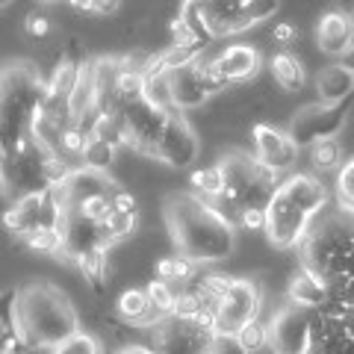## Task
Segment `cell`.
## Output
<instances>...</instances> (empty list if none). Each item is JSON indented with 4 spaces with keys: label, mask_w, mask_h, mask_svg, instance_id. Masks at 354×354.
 Instances as JSON below:
<instances>
[{
    "label": "cell",
    "mask_w": 354,
    "mask_h": 354,
    "mask_svg": "<svg viewBox=\"0 0 354 354\" xmlns=\"http://www.w3.org/2000/svg\"><path fill=\"white\" fill-rule=\"evenodd\" d=\"M162 216L177 254L198 266L230 257L236 245L234 221H227L209 198L198 192H171L162 204Z\"/></svg>",
    "instance_id": "6da1fadb"
},
{
    "label": "cell",
    "mask_w": 354,
    "mask_h": 354,
    "mask_svg": "<svg viewBox=\"0 0 354 354\" xmlns=\"http://www.w3.org/2000/svg\"><path fill=\"white\" fill-rule=\"evenodd\" d=\"M48 97V80H41L39 68L27 59L3 65V86H0V145L3 157L24 151L32 136Z\"/></svg>",
    "instance_id": "7a4b0ae2"
},
{
    "label": "cell",
    "mask_w": 354,
    "mask_h": 354,
    "mask_svg": "<svg viewBox=\"0 0 354 354\" xmlns=\"http://www.w3.org/2000/svg\"><path fill=\"white\" fill-rule=\"evenodd\" d=\"M12 328L24 342L57 348L62 339L80 330V316H77L71 298L57 283L36 281L15 292Z\"/></svg>",
    "instance_id": "3957f363"
},
{
    "label": "cell",
    "mask_w": 354,
    "mask_h": 354,
    "mask_svg": "<svg viewBox=\"0 0 354 354\" xmlns=\"http://www.w3.org/2000/svg\"><path fill=\"white\" fill-rule=\"evenodd\" d=\"M218 165H221V171H225V192L213 198V204L218 207V213L227 221H234V225H236L242 209L269 207V201L281 186V177L266 169L254 153L227 151V153H221Z\"/></svg>",
    "instance_id": "277c9868"
},
{
    "label": "cell",
    "mask_w": 354,
    "mask_h": 354,
    "mask_svg": "<svg viewBox=\"0 0 354 354\" xmlns=\"http://www.w3.org/2000/svg\"><path fill=\"white\" fill-rule=\"evenodd\" d=\"M177 12L198 30H204L213 41L239 36L254 27V21L245 12V0H183Z\"/></svg>",
    "instance_id": "5b68a950"
},
{
    "label": "cell",
    "mask_w": 354,
    "mask_h": 354,
    "mask_svg": "<svg viewBox=\"0 0 354 354\" xmlns=\"http://www.w3.org/2000/svg\"><path fill=\"white\" fill-rule=\"evenodd\" d=\"M50 157L53 153L44 145H39L36 139H32L24 151L3 157V195L18 201V198H24V195L50 189V177H48Z\"/></svg>",
    "instance_id": "8992f818"
},
{
    "label": "cell",
    "mask_w": 354,
    "mask_h": 354,
    "mask_svg": "<svg viewBox=\"0 0 354 354\" xmlns=\"http://www.w3.org/2000/svg\"><path fill=\"white\" fill-rule=\"evenodd\" d=\"M216 330L204 328L189 316H162L157 325L148 328V342L157 354H207L213 348Z\"/></svg>",
    "instance_id": "52a82bcc"
},
{
    "label": "cell",
    "mask_w": 354,
    "mask_h": 354,
    "mask_svg": "<svg viewBox=\"0 0 354 354\" xmlns=\"http://www.w3.org/2000/svg\"><path fill=\"white\" fill-rule=\"evenodd\" d=\"M62 216H65V209L50 186V189L32 192V195H24V198H18V201H12V207H6V213H3V225L9 234L24 242L30 234H36V230L59 227Z\"/></svg>",
    "instance_id": "ba28073f"
},
{
    "label": "cell",
    "mask_w": 354,
    "mask_h": 354,
    "mask_svg": "<svg viewBox=\"0 0 354 354\" xmlns=\"http://www.w3.org/2000/svg\"><path fill=\"white\" fill-rule=\"evenodd\" d=\"M310 227H313V216L298 207L278 186V192L269 201V209H266V239H269V245L281 251L298 248L307 239Z\"/></svg>",
    "instance_id": "9c48e42d"
},
{
    "label": "cell",
    "mask_w": 354,
    "mask_h": 354,
    "mask_svg": "<svg viewBox=\"0 0 354 354\" xmlns=\"http://www.w3.org/2000/svg\"><path fill=\"white\" fill-rule=\"evenodd\" d=\"M354 97L339 104H310L301 106L290 118V136L295 139L298 148H310L319 139H334L339 136V130L346 127V118L351 113Z\"/></svg>",
    "instance_id": "30bf717a"
},
{
    "label": "cell",
    "mask_w": 354,
    "mask_h": 354,
    "mask_svg": "<svg viewBox=\"0 0 354 354\" xmlns=\"http://www.w3.org/2000/svg\"><path fill=\"white\" fill-rule=\"evenodd\" d=\"M115 113L121 115V127H124V148L145 153V157H153V151L160 145V136H162V127H165V121H169V113L148 104L145 97L121 104Z\"/></svg>",
    "instance_id": "8fae6325"
},
{
    "label": "cell",
    "mask_w": 354,
    "mask_h": 354,
    "mask_svg": "<svg viewBox=\"0 0 354 354\" xmlns=\"http://www.w3.org/2000/svg\"><path fill=\"white\" fill-rule=\"evenodd\" d=\"M260 310H263V286L254 278H234L218 304L216 334L236 337L239 328H245L254 319H260Z\"/></svg>",
    "instance_id": "7c38bea8"
},
{
    "label": "cell",
    "mask_w": 354,
    "mask_h": 354,
    "mask_svg": "<svg viewBox=\"0 0 354 354\" xmlns=\"http://www.w3.org/2000/svg\"><path fill=\"white\" fill-rule=\"evenodd\" d=\"M269 346L274 354H310L313 351V310L283 307L269 322Z\"/></svg>",
    "instance_id": "4fadbf2b"
},
{
    "label": "cell",
    "mask_w": 354,
    "mask_h": 354,
    "mask_svg": "<svg viewBox=\"0 0 354 354\" xmlns=\"http://www.w3.org/2000/svg\"><path fill=\"white\" fill-rule=\"evenodd\" d=\"M198 153H201V139H198V133L192 130V124L186 121L180 109H174V113H169V121L162 127L153 160H160L169 169H189V165H195Z\"/></svg>",
    "instance_id": "5bb4252c"
},
{
    "label": "cell",
    "mask_w": 354,
    "mask_h": 354,
    "mask_svg": "<svg viewBox=\"0 0 354 354\" xmlns=\"http://www.w3.org/2000/svg\"><path fill=\"white\" fill-rule=\"evenodd\" d=\"M251 142H254V157H257L266 169L274 171L278 177L292 174L295 162H298V148L295 139L290 136V130H281L274 124L257 121L251 127Z\"/></svg>",
    "instance_id": "9a60e30c"
},
{
    "label": "cell",
    "mask_w": 354,
    "mask_h": 354,
    "mask_svg": "<svg viewBox=\"0 0 354 354\" xmlns=\"http://www.w3.org/2000/svg\"><path fill=\"white\" fill-rule=\"evenodd\" d=\"M118 189V183L109 177L106 171H97V169H88V165H77V169L68 171V177L53 186L57 192L62 209H80V204H86L88 198H97V195H113Z\"/></svg>",
    "instance_id": "2e32d148"
},
{
    "label": "cell",
    "mask_w": 354,
    "mask_h": 354,
    "mask_svg": "<svg viewBox=\"0 0 354 354\" xmlns=\"http://www.w3.org/2000/svg\"><path fill=\"white\" fill-rule=\"evenodd\" d=\"M316 48L325 53V57H342L351 44H354V15L342 12V9H330L319 18L316 24Z\"/></svg>",
    "instance_id": "e0dca14e"
},
{
    "label": "cell",
    "mask_w": 354,
    "mask_h": 354,
    "mask_svg": "<svg viewBox=\"0 0 354 354\" xmlns=\"http://www.w3.org/2000/svg\"><path fill=\"white\" fill-rule=\"evenodd\" d=\"M198 59L192 65L177 68V71H169L171 97H174V106L180 109V113H186V109H201L207 101H213V95H209V88L201 77V68H198Z\"/></svg>",
    "instance_id": "ac0fdd59"
},
{
    "label": "cell",
    "mask_w": 354,
    "mask_h": 354,
    "mask_svg": "<svg viewBox=\"0 0 354 354\" xmlns=\"http://www.w3.org/2000/svg\"><path fill=\"white\" fill-rule=\"evenodd\" d=\"M213 59H216L218 71H221V77H225L227 83H245V80H251V77H257L260 65H263L257 48L242 44V41L227 44V48L221 53H216Z\"/></svg>",
    "instance_id": "d6986e66"
},
{
    "label": "cell",
    "mask_w": 354,
    "mask_h": 354,
    "mask_svg": "<svg viewBox=\"0 0 354 354\" xmlns=\"http://www.w3.org/2000/svg\"><path fill=\"white\" fill-rule=\"evenodd\" d=\"M281 189L290 195L301 209H307L313 218L322 213V209L328 207V201H330V198H328V186L319 180V177H313V174H301V171L286 174L281 180Z\"/></svg>",
    "instance_id": "ffe728a7"
},
{
    "label": "cell",
    "mask_w": 354,
    "mask_h": 354,
    "mask_svg": "<svg viewBox=\"0 0 354 354\" xmlns=\"http://www.w3.org/2000/svg\"><path fill=\"white\" fill-rule=\"evenodd\" d=\"M290 301L304 310H325L334 301V295H330V286L319 274L301 266V272H295L290 281Z\"/></svg>",
    "instance_id": "44dd1931"
},
{
    "label": "cell",
    "mask_w": 354,
    "mask_h": 354,
    "mask_svg": "<svg viewBox=\"0 0 354 354\" xmlns=\"http://www.w3.org/2000/svg\"><path fill=\"white\" fill-rule=\"evenodd\" d=\"M115 313H118L121 322L130 325V328H145L148 330V328H153L160 322V313L153 310L148 290H133V286L118 295Z\"/></svg>",
    "instance_id": "7402d4cb"
},
{
    "label": "cell",
    "mask_w": 354,
    "mask_h": 354,
    "mask_svg": "<svg viewBox=\"0 0 354 354\" xmlns=\"http://www.w3.org/2000/svg\"><path fill=\"white\" fill-rule=\"evenodd\" d=\"M316 95H319V104L348 101V97H354V74L342 62L325 65L316 74Z\"/></svg>",
    "instance_id": "603a6c76"
},
{
    "label": "cell",
    "mask_w": 354,
    "mask_h": 354,
    "mask_svg": "<svg viewBox=\"0 0 354 354\" xmlns=\"http://www.w3.org/2000/svg\"><path fill=\"white\" fill-rule=\"evenodd\" d=\"M269 71H272V80L278 83L283 92H301L304 83H307V71H304L301 59L290 50L274 53L269 59Z\"/></svg>",
    "instance_id": "cb8c5ba5"
},
{
    "label": "cell",
    "mask_w": 354,
    "mask_h": 354,
    "mask_svg": "<svg viewBox=\"0 0 354 354\" xmlns=\"http://www.w3.org/2000/svg\"><path fill=\"white\" fill-rule=\"evenodd\" d=\"M310 165H313V171L319 174H328V171H339L342 165V145L339 139H319L316 145H310Z\"/></svg>",
    "instance_id": "d4e9b609"
},
{
    "label": "cell",
    "mask_w": 354,
    "mask_h": 354,
    "mask_svg": "<svg viewBox=\"0 0 354 354\" xmlns=\"http://www.w3.org/2000/svg\"><path fill=\"white\" fill-rule=\"evenodd\" d=\"M136 227H139V213H118L115 209V213L101 225L106 248H113V245H118V242L130 239L133 234H136Z\"/></svg>",
    "instance_id": "484cf974"
},
{
    "label": "cell",
    "mask_w": 354,
    "mask_h": 354,
    "mask_svg": "<svg viewBox=\"0 0 354 354\" xmlns=\"http://www.w3.org/2000/svg\"><path fill=\"white\" fill-rule=\"evenodd\" d=\"M192 189L198 195H204V198H218L221 192H225V171H221V165H204V169H198L192 171Z\"/></svg>",
    "instance_id": "4316f807"
},
{
    "label": "cell",
    "mask_w": 354,
    "mask_h": 354,
    "mask_svg": "<svg viewBox=\"0 0 354 354\" xmlns=\"http://www.w3.org/2000/svg\"><path fill=\"white\" fill-rule=\"evenodd\" d=\"M148 295H151V304H153V310L160 313V319L162 316H171L174 310H177V290L169 283V281H160V278H153L148 286Z\"/></svg>",
    "instance_id": "83f0119b"
},
{
    "label": "cell",
    "mask_w": 354,
    "mask_h": 354,
    "mask_svg": "<svg viewBox=\"0 0 354 354\" xmlns=\"http://www.w3.org/2000/svg\"><path fill=\"white\" fill-rule=\"evenodd\" d=\"M115 145L113 142H106L101 136H92V142H88V148L83 153V165H88V169H97V171H106L109 165H113L115 160Z\"/></svg>",
    "instance_id": "f1b7e54d"
},
{
    "label": "cell",
    "mask_w": 354,
    "mask_h": 354,
    "mask_svg": "<svg viewBox=\"0 0 354 354\" xmlns=\"http://www.w3.org/2000/svg\"><path fill=\"white\" fill-rule=\"evenodd\" d=\"M24 245L36 254H50V257H59L62 254V230L50 227V230H36L24 239Z\"/></svg>",
    "instance_id": "f546056e"
},
{
    "label": "cell",
    "mask_w": 354,
    "mask_h": 354,
    "mask_svg": "<svg viewBox=\"0 0 354 354\" xmlns=\"http://www.w3.org/2000/svg\"><path fill=\"white\" fill-rule=\"evenodd\" d=\"M53 354H104V346L97 337L86 334V330H77L68 339H62L59 346L53 348Z\"/></svg>",
    "instance_id": "4dcf8cb0"
},
{
    "label": "cell",
    "mask_w": 354,
    "mask_h": 354,
    "mask_svg": "<svg viewBox=\"0 0 354 354\" xmlns=\"http://www.w3.org/2000/svg\"><path fill=\"white\" fill-rule=\"evenodd\" d=\"M337 195H339V209L348 218H354V157L337 174Z\"/></svg>",
    "instance_id": "1f68e13d"
},
{
    "label": "cell",
    "mask_w": 354,
    "mask_h": 354,
    "mask_svg": "<svg viewBox=\"0 0 354 354\" xmlns=\"http://www.w3.org/2000/svg\"><path fill=\"white\" fill-rule=\"evenodd\" d=\"M236 339L245 346L248 354H257L260 348L269 346V325L260 322V319H254V322H248L245 328H239V334Z\"/></svg>",
    "instance_id": "d6a6232c"
},
{
    "label": "cell",
    "mask_w": 354,
    "mask_h": 354,
    "mask_svg": "<svg viewBox=\"0 0 354 354\" xmlns=\"http://www.w3.org/2000/svg\"><path fill=\"white\" fill-rule=\"evenodd\" d=\"M77 213H83L86 218H92V221H97V225H104V221L115 213V207H113V195L88 198L86 204H80V209H77Z\"/></svg>",
    "instance_id": "836d02e7"
},
{
    "label": "cell",
    "mask_w": 354,
    "mask_h": 354,
    "mask_svg": "<svg viewBox=\"0 0 354 354\" xmlns=\"http://www.w3.org/2000/svg\"><path fill=\"white\" fill-rule=\"evenodd\" d=\"M65 3L86 15H115L121 9V0H65Z\"/></svg>",
    "instance_id": "e575fe53"
},
{
    "label": "cell",
    "mask_w": 354,
    "mask_h": 354,
    "mask_svg": "<svg viewBox=\"0 0 354 354\" xmlns=\"http://www.w3.org/2000/svg\"><path fill=\"white\" fill-rule=\"evenodd\" d=\"M278 9H281V0H245V12L254 21V27L263 24V21H269Z\"/></svg>",
    "instance_id": "d590c367"
},
{
    "label": "cell",
    "mask_w": 354,
    "mask_h": 354,
    "mask_svg": "<svg viewBox=\"0 0 354 354\" xmlns=\"http://www.w3.org/2000/svg\"><path fill=\"white\" fill-rule=\"evenodd\" d=\"M24 32L30 39H48L50 36V21L44 18L41 12H30L24 18Z\"/></svg>",
    "instance_id": "8d00e7d4"
},
{
    "label": "cell",
    "mask_w": 354,
    "mask_h": 354,
    "mask_svg": "<svg viewBox=\"0 0 354 354\" xmlns=\"http://www.w3.org/2000/svg\"><path fill=\"white\" fill-rule=\"evenodd\" d=\"M266 209H269V207H266ZM266 209H263V207H248V209H242L239 218H236V225L245 227V230H266Z\"/></svg>",
    "instance_id": "74e56055"
},
{
    "label": "cell",
    "mask_w": 354,
    "mask_h": 354,
    "mask_svg": "<svg viewBox=\"0 0 354 354\" xmlns=\"http://www.w3.org/2000/svg\"><path fill=\"white\" fill-rule=\"evenodd\" d=\"M213 354H248L245 346L234 337V334H216L213 339V348H209Z\"/></svg>",
    "instance_id": "f35d334b"
},
{
    "label": "cell",
    "mask_w": 354,
    "mask_h": 354,
    "mask_svg": "<svg viewBox=\"0 0 354 354\" xmlns=\"http://www.w3.org/2000/svg\"><path fill=\"white\" fill-rule=\"evenodd\" d=\"M325 313H330L334 319H339L342 325H346V330L354 337V304H346V301H330Z\"/></svg>",
    "instance_id": "ab89813d"
},
{
    "label": "cell",
    "mask_w": 354,
    "mask_h": 354,
    "mask_svg": "<svg viewBox=\"0 0 354 354\" xmlns=\"http://www.w3.org/2000/svg\"><path fill=\"white\" fill-rule=\"evenodd\" d=\"M113 207L118 209V213H139L136 195H133V192H127L124 186H118V189L113 192Z\"/></svg>",
    "instance_id": "60d3db41"
},
{
    "label": "cell",
    "mask_w": 354,
    "mask_h": 354,
    "mask_svg": "<svg viewBox=\"0 0 354 354\" xmlns=\"http://www.w3.org/2000/svg\"><path fill=\"white\" fill-rule=\"evenodd\" d=\"M272 39L278 41L281 48H290V44H295V41H298V27H295V24H290V21H281V24L272 30Z\"/></svg>",
    "instance_id": "b9f144b4"
},
{
    "label": "cell",
    "mask_w": 354,
    "mask_h": 354,
    "mask_svg": "<svg viewBox=\"0 0 354 354\" xmlns=\"http://www.w3.org/2000/svg\"><path fill=\"white\" fill-rule=\"evenodd\" d=\"M115 354H157L151 346H139V342H133V346H124L121 351H115Z\"/></svg>",
    "instance_id": "7bdbcfd3"
},
{
    "label": "cell",
    "mask_w": 354,
    "mask_h": 354,
    "mask_svg": "<svg viewBox=\"0 0 354 354\" xmlns=\"http://www.w3.org/2000/svg\"><path fill=\"white\" fill-rule=\"evenodd\" d=\"M339 62L346 65V68H348V71L354 74V44H351V48H348L346 53H342V57H339Z\"/></svg>",
    "instance_id": "ee69618b"
},
{
    "label": "cell",
    "mask_w": 354,
    "mask_h": 354,
    "mask_svg": "<svg viewBox=\"0 0 354 354\" xmlns=\"http://www.w3.org/2000/svg\"><path fill=\"white\" fill-rule=\"evenodd\" d=\"M36 3H41V6H53V3H59V0H36Z\"/></svg>",
    "instance_id": "f6af8a7d"
},
{
    "label": "cell",
    "mask_w": 354,
    "mask_h": 354,
    "mask_svg": "<svg viewBox=\"0 0 354 354\" xmlns=\"http://www.w3.org/2000/svg\"><path fill=\"white\" fill-rule=\"evenodd\" d=\"M0 6H3V9H9V6H12V0H0Z\"/></svg>",
    "instance_id": "bcb514c9"
},
{
    "label": "cell",
    "mask_w": 354,
    "mask_h": 354,
    "mask_svg": "<svg viewBox=\"0 0 354 354\" xmlns=\"http://www.w3.org/2000/svg\"><path fill=\"white\" fill-rule=\"evenodd\" d=\"M207 354H213V351H207Z\"/></svg>",
    "instance_id": "7dc6e473"
},
{
    "label": "cell",
    "mask_w": 354,
    "mask_h": 354,
    "mask_svg": "<svg viewBox=\"0 0 354 354\" xmlns=\"http://www.w3.org/2000/svg\"><path fill=\"white\" fill-rule=\"evenodd\" d=\"M351 15H354V12H351Z\"/></svg>",
    "instance_id": "c3c4849f"
}]
</instances>
